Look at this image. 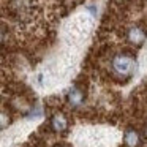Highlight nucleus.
<instances>
[{
    "instance_id": "1",
    "label": "nucleus",
    "mask_w": 147,
    "mask_h": 147,
    "mask_svg": "<svg viewBox=\"0 0 147 147\" xmlns=\"http://www.w3.org/2000/svg\"><path fill=\"white\" fill-rule=\"evenodd\" d=\"M112 71L114 74H117L119 78H128L131 76L134 70V57L128 52H123V54H119L112 59Z\"/></svg>"
},
{
    "instance_id": "2",
    "label": "nucleus",
    "mask_w": 147,
    "mask_h": 147,
    "mask_svg": "<svg viewBox=\"0 0 147 147\" xmlns=\"http://www.w3.org/2000/svg\"><path fill=\"white\" fill-rule=\"evenodd\" d=\"M51 128L55 133H63L68 130V119L62 112H55L51 117Z\"/></svg>"
},
{
    "instance_id": "3",
    "label": "nucleus",
    "mask_w": 147,
    "mask_h": 147,
    "mask_svg": "<svg viewBox=\"0 0 147 147\" xmlns=\"http://www.w3.org/2000/svg\"><path fill=\"white\" fill-rule=\"evenodd\" d=\"M128 41L131 43L133 46H141L144 43V40H146V30L142 29V27H139V26H134V27H131L130 30H128Z\"/></svg>"
},
{
    "instance_id": "4",
    "label": "nucleus",
    "mask_w": 147,
    "mask_h": 147,
    "mask_svg": "<svg viewBox=\"0 0 147 147\" xmlns=\"http://www.w3.org/2000/svg\"><path fill=\"white\" fill-rule=\"evenodd\" d=\"M67 100H68V105L70 106L78 108V106H81L84 103V92L79 87H71L67 95Z\"/></svg>"
},
{
    "instance_id": "5",
    "label": "nucleus",
    "mask_w": 147,
    "mask_h": 147,
    "mask_svg": "<svg viewBox=\"0 0 147 147\" xmlns=\"http://www.w3.org/2000/svg\"><path fill=\"white\" fill-rule=\"evenodd\" d=\"M123 142L127 147H139L141 144V136L136 130H127L123 134Z\"/></svg>"
},
{
    "instance_id": "6",
    "label": "nucleus",
    "mask_w": 147,
    "mask_h": 147,
    "mask_svg": "<svg viewBox=\"0 0 147 147\" xmlns=\"http://www.w3.org/2000/svg\"><path fill=\"white\" fill-rule=\"evenodd\" d=\"M55 147H70V146H67V144H57Z\"/></svg>"
}]
</instances>
